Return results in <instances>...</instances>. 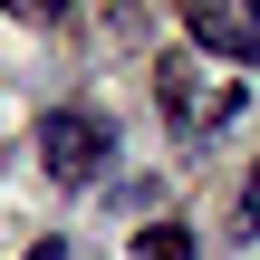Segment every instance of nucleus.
<instances>
[{
  "label": "nucleus",
  "instance_id": "nucleus-1",
  "mask_svg": "<svg viewBox=\"0 0 260 260\" xmlns=\"http://www.w3.org/2000/svg\"><path fill=\"white\" fill-rule=\"evenodd\" d=\"M106 154H116V135H106L96 106H48V116H39V164H48V183H96Z\"/></svg>",
  "mask_w": 260,
  "mask_h": 260
},
{
  "label": "nucleus",
  "instance_id": "nucleus-2",
  "mask_svg": "<svg viewBox=\"0 0 260 260\" xmlns=\"http://www.w3.org/2000/svg\"><path fill=\"white\" fill-rule=\"evenodd\" d=\"M183 39L212 48V58L260 68V0H193V10H183Z\"/></svg>",
  "mask_w": 260,
  "mask_h": 260
},
{
  "label": "nucleus",
  "instance_id": "nucleus-3",
  "mask_svg": "<svg viewBox=\"0 0 260 260\" xmlns=\"http://www.w3.org/2000/svg\"><path fill=\"white\" fill-rule=\"evenodd\" d=\"M135 260H193V232L183 222H154V232H135Z\"/></svg>",
  "mask_w": 260,
  "mask_h": 260
},
{
  "label": "nucleus",
  "instance_id": "nucleus-4",
  "mask_svg": "<svg viewBox=\"0 0 260 260\" xmlns=\"http://www.w3.org/2000/svg\"><path fill=\"white\" fill-rule=\"evenodd\" d=\"M29 260H68V241H58V232H48V241H39V251H29Z\"/></svg>",
  "mask_w": 260,
  "mask_h": 260
}]
</instances>
